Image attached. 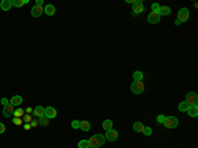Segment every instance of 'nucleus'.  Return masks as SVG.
Instances as JSON below:
<instances>
[{
  "mask_svg": "<svg viewBox=\"0 0 198 148\" xmlns=\"http://www.w3.org/2000/svg\"><path fill=\"white\" fill-rule=\"evenodd\" d=\"M187 114H189V116H192V118H197L198 116V106L194 105V106H189V108H187Z\"/></svg>",
  "mask_w": 198,
  "mask_h": 148,
  "instance_id": "nucleus-12",
  "label": "nucleus"
},
{
  "mask_svg": "<svg viewBox=\"0 0 198 148\" xmlns=\"http://www.w3.org/2000/svg\"><path fill=\"white\" fill-rule=\"evenodd\" d=\"M133 78H135V81H141V79H143V73H141V71H135V73H133Z\"/></svg>",
  "mask_w": 198,
  "mask_h": 148,
  "instance_id": "nucleus-26",
  "label": "nucleus"
},
{
  "mask_svg": "<svg viewBox=\"0 0 198 148\" xmlns=\"http://www.w3.org/2000/svg\"><path fill=\"white\" fill-rule=\"evenodd\" d=\"M131 90L135 94H141L144 91V83H143V81H133V83L131 85Z\"/></svg>",
  "mask_w": 198,
  "mask_h": 148,
  "instance_id": "nucleus-2",
  "label": "nucleus"
},
{
  "mask_svg": "<svg viewBox=\"0 0 198 148\" xmlns=\"http://www.w3.org/2000/svg\"><path fill=\"white\" fill-rule=\"evenodd\" d=\"M33 111H34V110H32L31 107H28V108H26V112H29V114H31V112H33Z\"/></svg>",
  "mask_w": 198,
  "mask_h": 148,
  "instance_id": "nucleus-37",
  "label": "nucleus"
},
{
  "mask_svg": "<svg viewBox=\"0 0 198 148\" xmlns=\"http://www.w3.org/2000/svg\"><path fill=\"white\" fill-rule=\"evenodd\" d=\"M44 12L46 13L48 16H53L55 13V8H54V5H52V4H48L46 7L44 8Z\"/></svg>",
  "mask_w": 198,
  "mask_h": 148,
  "instance_id": "nucleus-16",
  "label": "nucleus"
},
{
  "mask_svg": "<svg viewBox=\"0 0 198 148\" xmlns=\"http://www.w3.org/2000/svg\"><path fill=\"white\" fill-rule=\"evenodd\" d=\"M42 12H44V9H42V7H40V5H34L31 9V15L33 16V17H40V16L42 15Z\"/></svg>",
  "mask_w": 198,
  "mask_h": 148,
  "instance_id": "nucleus-11",
  "label": "nucleus"
},
{
  "mask_svg": "<svg viewBox=\"0 0 198 148\" xmlns=\"http://www.w3.org/2000/svg\"><path fill=\"white\" fill-rule=\"evenodd\" d=\"M132 4H133V8H132V11H133L135 15H137V13H141L143 11H144V5H143V1H141V0H136V1H133Z\"/></svg>",
  "mask_w": 198,
  "mask_h": 148,
  "instance_id": "nucleus-7",
  "label": "nucleus"
},
{
  "mask_svg": "<svg viewBox=\"0 0 198 148\" xmlns=\"http://www.w3.org/2000/svg\"><path fill=\"white\" fill-rule=\"evenodd\" d=\"M78 147H79V148H90L89 140H81V142L78 143Z\"/></svg>",
  "mask_w": 198,
  "mask_h": 148,
  "instance_id": "nucleus-23",
  "label": "nucleus"
},
{
  "mask_svg": "<svg viewBox=\"0 0 198 148\" xmlns=\"http://www.w3.org/2000/svg\"><path fill=\"white\" fill-rule=\"evenodd\" d=\"M42 4H44V0H36V5H40V7H42Z\"/></svg>",
  "mask_w": 198,
  "mask_h": 148,
  "instance_id": "nucleus-34",
  "label": "nucleus"
},
{
  "mask_svg": "<svg viewBox=\"0 0 198 148\" xmlns=\"http://www.w3.org/2000/svg\"><path fill=\"white\" fill-rule=\"evenodd\" d=\"M118 131H115V130H110V131H107V134H106V139L110 140V142H115L116 139H118Z\"/></svg>",
  "mask_w": 198,
  "mask_h": 148,
  "instance_id": "nucleus-10",
  "label": "nucleus"
},
{
  "mask_svg": "<svg viewBox=\"0 0 198 148\" xmlns=\"http://www.w3.org/2000/svg\"><path fill=\"white\" fill-rule=\"evenodd\" d=\"M165 118H166V116H164V115H158V116H157V122H158V123H163V124H164V122H165Z\"/></svg>",
  "mask_w": 198,
  "mask_h": 148,
  "instance_id": "nucleus-29",
  "label": "nucleus"
},
{
  "mask_svg": "<svg viewBox=\"0 0 198 148\" xmlns=\"http://www.w3.org/2000/svg\"><path fill=\"white\" fill-rule=\"evenodd\" d=\"M187 108H189V105H187L185 100L184 102H180V105H178V110L180 111H186Z\"/></svg>",
  "mask_w": 198,
  "mask_h": 148,
  "instance_id": "nucleus-24",
  "label": "nucleus"
},
{
  "mask_svg": "<svg viewBox=\"0 0 198 148\" xmlns=\"http://www.w3.org/2000/svg\"><path fill=\"white\" fill-rule=\"evenodd\" d=\"M44 115L46 116L48 119H53L57 116V111L53 107H46V108H44Z\"/></svg>",
  "mask_w": 198,
  "mask_h": 148,
  "instance_id": "nucleus-8",
  "label": "nucleus"
},
{
  "mask_svg": "<svg viewBox=\"0 0 198 148\" xmlns=\"http://www.w3.org/2000/svg\"><path fill=\"white\" fill-rule=\"evenodd\" d=\"M33 114H34V116H37V118H40V116H44V108H42V106H37V107L34 108Z\"/></svg>",
  "mask_w": 198,
  "mask_h": 148,
  "instance_id": "nucleus-18",
  "label": "nucleus"
},
{
  "mask_svg": "<svg viewBox=\"0 0 198 148\" xmlns=\"http://www.w3.org/2000/svg\"><path fill=\"white\" fill-rule=\"evenodd\" d=\"M143 130H144V124H143L141 122L133 123V131L135 132H143Z\"/></svg>",
  "mask_w": 198,
  "mask_h": 148,
  "instance_id": "nucleus-17",
  "label": "nucleus"
},
{
  "mask_svg": "<svg viewBox=\"0 0 198 148\" xmlns=\"http://www.w3.org/2000/svg\"><path fill=\"white\" fill-rule=\"evenodd\" d=\"M102 126H103V128H104L106 131H110V130H112V122L111 120H104Z\"/></svg>",
  "mask_w": 198,
  "mask_h": 148,
  "instance_id": "nucleus-20",
  "label": "nucleus"
},
{
  "mask_svg": "<svg viewBox=\"0 0 198 148\" xmlns=\"http://www.w3.org/2000/svg\"><path fill=\"white\" fill-rule=\"evenodd\" d=\"M106 142V137L103 135L98 134V135H94L89 139V143H90V148H98L100 145H103Z\"/></svg>",
  "mask_w": 198,
  "mask_h": 148,
  "instance_id": "nucleus-1",
  "label": "nucleus"
},
{
  "mask_svg": "<svg viewBox=\"0 0 198 148\" xmlns=\"http://www.w3.org/2000/svg\"><path fill=\"white\" fill-rule=\"evenodd\" d=\"M13 112H15V106H12L11 103H8V105L4 106V108H3V115H4L5 118H11V116L13 115Z\"/></svg>",
  "mask_w": 198,
  "mask_h": 148,
  "instance_id": "nucleus-6",
  "label": "nucleus"
},
{
  "mask_svg": "<svg viewBox=\"0 0 198 148\" xmlns=\"http://www.w3.org/2000/svg\"><path fill=\"white\" fill-rule=\"evenodd\" d=\"M143 132H144V134L148 136V135H150V134H152V130H150L149 127H144V130H143Z\"/></svg>",
  "mask_w": 198,
  "mask_h": 148,
  "instance_id": "nucleus-28",
  "label": "nucleus"
},
{
  "mask_svg": "<svg viewBox=\"0 0 198 148\" xmlns=\"http://www.w3.org/2000/svg\"><path fill=\"white\" fill-rule=\"evenodd\" d=\"M11 105L12 106H20L21 103H23V98L21 97H18V95H15V97H12L11 98Z\"/></svg>",
  "mask_w": 198,
  "mask_h": 148,
  "instance_id": "nucleus-15",
  "label": "nucleus"
},
{
  "mask_svg": "<svg viewBox=\"0 0 198 148\" xmlns=\"http://www.w3.org/2000/svg\"><path fill=\"white\" fill-rule=\"evenodd\" d=\"M158 21H160V15H158L157 12H150L149 16H148V23L150 24H157Z\"/></svg>",
  "mask_w": 198,
  "mask_h": 148,
  "instance_id": "nucleus-9",
  "label": "nucleus"
},
{
  "mask_svg": "<svg viewBox=\"0 0 198 148\" xmlns=\"http://www.w3.org/2000/svg\"><path fill=\"white\" fill-rule=\"evenodd\" d=\"M24 120H25L26 123H29V122H32V115H25V118H24Z\"/></svg>",
  "mask_w": 198,
  "mask_h": 148,
  "instance_id": "nucleus-32",
  "label": "nucleus"
},
{
  "mask_svg": "<svg viewBox=\"0 0 198 148\" xmlns=\"http://www.w3.org/2000/svg\"><path fill=\"white\" fill-rule=\"evenodd\" d=\"M1 103H3L4 106H7L9 102H8V99H7V98H3V99H1Z\"/></svg>",
  "mask_w": 198,
  "mask_h": 148,
  "instance_id": "nucleus-35",
  "label": "nucleus"
},
{
  "mask_svg": "<svg viewBox=\"0 0 198 148\" xmlns=\"http://www.w3.org/2000/svg\"><path fill=\"white\" fill-rule=\"evenodd\" d=\"M79 126H81V122H78V120H73V122H71V127H73L74 130L79 128Z\"/></svg>",
  "mask_w": 198,
  "mask_h": 148,
  "instance_id": "nucleus-27",
  "label": "nucleus"
},
{
  "mask_svg": "<svg viewBox=\"0 0 198 148\" xmlns=\"http://www.w3.org/2000/svg\"><path fill=\"white\" fill-rule=\"evenodd\" d=\"M164 124H165V127H168V128H176V127L178 126V119L174 118V116H166Z\"/></svg>",
  "mask_w": 198,
  "mask_h": 148,
  "instance_id": "nucleus-3",
  "label": "nucleus"
},
{
  "mask_svg": "<svg viewBox=\"0 0 198 148\" xmlns=\"http://www.w3.org/2000/svg\"><path fill=\"white\" fill-rule=\"evenodd\" d=\"M26 3H28V0H13L12 5H15V7H23L24 4H26Z\"/></svg>",
  "mask_w": 198,
  "mask_h": 148,
  "instance_id": "nucleus-21",
  "label": "nucleus"
},
{
  "mask_svg": "<svg viewBox=\"0 0 198 148\" xmlns=\"http://www.w3.org/2000/svg\"><path fill=\"white\" fill-rule=\"evenodd\" d=\"M38 123L40 124H42V126H48V124H49V119L46 118V116H40L38 118Z\"/></svg>",
  "mask_w": 198,
  "mask_h": 148,
  "instance_id": "nucleus-22",
  "label": "nucleus"
},
{
  "mask_svg": "<svg viewBox=\"0 0 198 148\" xmlns=\"http://www.w3.org/2000/svg\"><path fill=\"white\" fill-rule=\"evenodd\" d=\"M189 9L187 8H181V9L178 11V21L180 23H185V21L189 20Z\"/></svg>",
  "mask_w": 198,
  "mask_h": 148,
  "instance_id": "nucleus-4",
  "label": "nucleus"
},
{
  "mask_svg": "<svg viewBox=\"0 0 198 148\" xmlns=\"http://www.w3.org/2000/svg\"><path fill=\"white\" fill-rule=\"evenodd\" d=\"M11 7H12V1H11V0H3V1L0 3V8H1L3 11H9Z\"/></svg>",
  "mask_w": 198,
  "mask_h": 148,
  "instance_id": "nucleus-14",
  "label": "nucleus"
},
{
  "mask_svg": "<svg viewBox=\"0 0 198 148\" xmlns=\"http://www.w3.org/2000/svg\"><path fill=\"white\" fill-rule=\"evenodd\" d=\"M31 124H25V130H29V128H31Z\"/></svg>",
  "mask_w": 198,
  "mask_h": 148,
  "instance_id": "nucleus-38",
  "label": "nucleus"
},
{
  "mask_svg": "<svg viewBox=\"0 0 198 148\" xmlns=\"http://www.w3.org/2000/svg\"><path fill=\"white\" fill-rule=\"evenodd\" d=\"M13 123H15V124H21V123H23V119L15 118V119H13Z\"/></svg>",
  "mask_w": 198,
  "mask_h": 148,
  "instance_id": "nucleus-31",
  "label": "nucleus"
},
{
  "mask_svg": "<svg viewBox=\"0 0 198 148\" xmlns=\"http://www.w3.org/2000/svg\"><path fill=\"white\" fill-rule=\"evenodd\" d=\"M4 131H5V126L3 123H0V134H3Z\"/></svg>",
  "mask_w": 198,
  "mask_h": 148,
  "instance_id": "nucleus-33",
  "label": "nucleus"
},
{
  "mask_svg": "<svg viewBox=\"0 0 198 148\" xmlns=\"http://www.w3.org/2000/svg\"><path fill=\"white\" fill-rule=\"evenodd\" d=\"M197 99H198L197 94H195L194 91H189L186 94V100H185V102L189 106H194V105H197Z\"/></svg>",
  "mask_w": 198,
  "mask_h": 148,
  "instance_id": "nucleus-5",
  "label": "nucleus"
},
{
  "mask_svg": "<svg viewBox=\"0 0 198 148\" xmlns=\"http://www.w3.org/2000/svg\"><path fill=\"white\" fill-rule=\"evenodd\" d=\"M38 124V120H32V127H36Z\"/></svg>",
  "mask_w": 198,
  "mask_h": 148,
  "instance_id": "nucleus-36",
  "label": "nucleus"
},
{
  "mask_svg": "<svg viewBox=\"0 0 198 148\" xmlns=\"http://www.w3.org/2000/svg\"><path fill=\"white\" fill-rule=\"evenodd\" d=\"M23 115H24L23 108H17V110H15V112H13V116H15V118H20L21 119V116Z\"/></svg>",
  "mask_w": 198,
  "mask_h": 148,
  "instance_id": "nucleus-25",
  "label": "nucleus"
},
{
  "mask_svg": "<svg viewBox=\"0 0 198 148\" xmlns=\"http://www.w3.org/2000/svg\"><path fill=\"white\" fill-rule=\"evenodd\" d=\"M157 13H158L160 16H161V15H164V16L170 15V8H169L168 5H163V7H160V8H158Z\"/></svg>",
  "mask_w": 198,
  "mask_h": 148,
  "instance_id": "nucleus-13",
  "label": "nucleus"
},
{
  "mask_svg": "<svg viewBox=\"0 0 198 148\" xmlns=\"http://www.w3.org/2000/svg\"><path fill=\"white\" fill-rule=\"evenodd\" d=\"M158 8H160V5H158L157 3H153V4H152V9H153V12H157Z\"/></svg>",
  "mask_w": 198,
  "mask_h": 148,
  "instance_id": "nucleus-30",
  "label": "nucleus"
},
{
  "mask_svg": "<svg viewBox=\"0 0 198 148\" xmlns=\"http://www.w3.org/2000/svg\"><path fill=\"white\" fill-rule=\"evenodd\" d=\"M79 128L83 130V131H90V128H91V124H90L87 120H83V122H81V126H79Z\"/></svg>",
  "mask_w": 198,
  "mask_h": 148,
  "instance_id": "nucleus-19",
  "label": "nucleus"
}]
</instances>
